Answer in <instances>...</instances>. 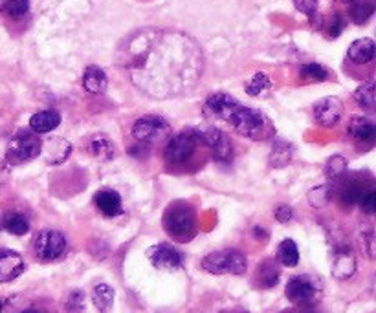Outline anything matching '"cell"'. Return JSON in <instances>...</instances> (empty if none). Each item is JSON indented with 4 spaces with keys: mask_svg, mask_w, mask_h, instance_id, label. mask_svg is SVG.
Returning a JSON list of instances; mask_svg holds the SVG:
<instances>
[{
    "mask_svg": "<svg viewBox=\"0 0 376 313\" xmlns=\"http://www.w3.org/2000/svg\"><path fill=\"white\" fill-rule=\"evenodd\" d=\"M118 61L138 90L156 99L187 93L200 81L204 57L180 31L145 28L127 37Z\"/></svg>",
    "mask_w": 376,
    "mask_h": 313,
    "instance_id": "obj_1",
    "label": "cell"
},
{
    "mask_svg": "<svg viewBox=\"0 0 376 313\" xmlns=\"http://www.w3.org/2000/svg\"><path fill=\"white\" fill-rule=\"evenodd\" d=\"M206 110L215 118L226 121L235 132L250 139H264L273 132L270 119L261 110L244 107L232 96L216 92L206 101Z\"/></svg>",
    "mask_w": 376,
    "mask_h": 313,
    "instance_id": "obj_2",
    "label": "cell"
},
{
    "mask_svg": "<svg viewBox=\"0 0 376 313\" xmlns=\"http://www.w3.org/2000/svg\"><path fill=\"white\" fill-rule=\"evenodd\" d=\"M164 229L176 242H189L196 233L195 213L187 204H175L165 211Z\"/></svg>",
    "mask_w": 376,
    "mask_h": 313,
    "instance_id": "obj_3",
    "label": "cell"
},
{
    "mask_svg": "<svg viewBox=\"0 0 376 313\" xmlns=\"http://www.w3.org/2000/svg\"><path fill=\"white\" fill-rule=\"evenodd\" d=\"M246 255L239 249H222L210 253L202 260V269L212 275H242L246 273Z\"/></svg>",
    "mask_w": 376,
    "mask_h": 313,
    "instance_id": "obj_4",
    "label": "cell"
},
{
    "mask_svg": "<svg viewBox=\"0 0 376 313\" xmlns=\"http://www.w3.org/2000/svg\"><path fill=\"white\" fill-rule=\"evenodd\" d=\"M133 136L142 145H158L171 138V125L160 116H145L135 121Z\"/></svg>",
    "mask_w": 376,
    "mask_h": 313,
    "instance_id": "obj_5",
    "label": "cell"
},
{
    "mask_svg": "<svg viewBox=\"0 0 376 313\" xmlns=\"http://www.w3.org/2000/svg\"><path fill=\"white\" fill-rule=\"evenodd\" d=\"M39 154H41V139L37 138L35 132L21 130L11 138L6 156L11 163H24L35 159Z\"/></svg>",
    "mask_w": 376,
    "mask_h": 313,
    "instance_id": "obj_6",
    "label": "cell"
},
{
    "mask_svg": "<svg viewBox=\"0 0 376 313\" xmlns=\"http://www.w3.org/2000/svg\"><path fill=\"white\" fill-rule=\"evenodd\" d=\"M65 249H67V238L55 229H44L37 235L33 242L35 257L41 262L57 260L65 253Z\"/></svg>",
    "mask_w": 376,
    "mask_h": 313,
    "instance_id": "obj_7",
    "label": "cell"
},
{
    "mask_svg": "<svg viewBox=\"0 0 376 313\" xmlns=\"http://www.w3.org/2000/svg\"><path fill=\"white\" fill-rule=\"evenodd\" d=\"M287 297L290 303L298 304V306H310L320 298V286L312 277L307 275H298L292 277L284 287Z\"/></svg>",
    "mask_w": 376,
    "mask_h": 313,
    "instance_id": "obj_8",
    "label": "cell"
},
{
    "mask_svg": "<svg viewBox=\"0 0 376 313\" xmlns=\"http://www.w3.org/2000/svg\"><path fill=\"white\" fill-rule=\"evenodd\" d=\"M196 149V136L193 132H180L167 139L165 145L164 158L169 165H182L189 161V158L195 154Z\"/></svg>",
    "mask_w": 376,
    "mask_h": 313,
    "instance_id": "obj_9",
    "label": "cell"
},
{
    "mask_svg": "<svg viewBox=\"0 0 376 313\" xmlns=\"http://www.w3.org/2000/svg\"><path fill=\"white\" fill-rule=\"evenodd\" d=\"M200 139L212 149L213 158L222 163H230L233 159V145L226 134L216 127H207L200 132Z\"/></svg>",
    "mask_w": 376,
    "mask_h": 313,
    "instance_id": "obj_10",
    "label": "cell"
},
{
    "mask_svg": "<svg viewBox=\"0 0 376 313\" xmlns=\"http://www.w3.org/2000/svg\"><path fill=\"white\" fill-rule=\"evenodd\" d=\"M147 257H149L153 266L158 267V269H167V271L178 269L184 262L182 253L171 244H156L147 251Z\"/></svg>",
    "mask_w": 376,
    "mask_h": 313,
    "instance_id": "obj_11",
    "label": "cell"
},
{
    "mask_svg": "<svg viewBox=\"0 0 376 313\" xmlns=\"http://www.w3.org/2000/svg\"><path fill=\"white\" fill-rule=\"evenodd\" d=\"M341 114H343V103L340 98H323L314 105V119L318 125L330 129L340 123Z\"/></svg>",
    "mask_w": 376,
    "mask_h": 313,
    "instance_id": "obj_12",
    "label": "cell"
},
{
    "mask_svg": "<svg viewBox=\"0 0 376 313\" xmlns=\"http://www.w3.org/2000/svg\"><path fill=\"white\" fill-rule=\"evenodd\" d=\"M26 262L17 251L0 249V283H11L24 273Z\"/></svg>",
    "mask_w": 376,
    "mask_h": 313,
    "instance_id": "obj_13",
    "label": "cell"
},
{
    "mask_svg": "<svg viewBox=\"0 0 376 313\" xmlns=\"http://www.w3.org/2000/svg\"><path fill=\"white\" fill-rule=\"evenodd\" d=\"M41 154L48 165H59L67 161L68 156L72 154V145L62 138H48L41 143Z\"/></svg>",
    "mask_w": 376,
    "mask_h": 313,
    "instance_id": "obj_14",
    "label": "cell"
},
{
    "mask_svg": "<svg viewBox=\"0 0 376 313\" xmlns=\"http://www.w3.org/2000/svg\"><path fill=\"white\" fill-rule=\"evenodd\" d=\"M330 271L338 280H345V278L352 277V273L356 271V258L354 253L350 251L349 247H340L336 249L334 257H332V267Z\"/></svg>",
    "mask_w": 376,
    "mask_h": 313,
    "instance_id": "obj_15",
    "label": "cell"
},
{
    "mask_svg": "<svg viewBox=\"0 0 376 313\" xmlns=\"http://www.w3.org/2000/svg\"><path fill=\"white\" fill-rule=\"evenodd\" d=\"M94 204L98 206V209L103 213L105 216H118L121 215L123 206H121V198L116 190H98L96 196H94Z\"/></svg>",
    "mask_w": 376,
    "mask_h": 313,
    "instance_id": "obj_16",
    "label": "cell"
},
{
    "mask_svg": "<svg viewBox=\"0 0 376 313\" xmlns=\"http://www.w3.org/2000/svg\"><path fill=\"white\" fill-rule=\"evenodd\" d=\"M83 87H85V90H87L88 93H94V96L103 93L108 87L107 73L99 66L90 64V66L85 70V73H83Z\"/></svg>",
    "mask_w": 376,
    "mask_h": 313,
    "instance_id": "obj_17",
    "label": "cell"
},
{
    "mask_svg": "<svg viewBox=\"0 0 376 313\" xmlns=\"http://www.w3.org/2000/svg\"><path fill=\"white\" fill-rule=\"evenodd\" d=\"M61 123V116L55 110H42L31 116L30 119V129L31 132L35 134H48L55 130Z\"/></svg>",
    "mask_w": 376,
    "mask_h": 313,
    "instance_id": "obj_18",
    "label": "cell"
},
{
    "mask_svg": "<svg viewBox=\"0 0 376 313\" xmlns=\"http://www.w3.org/2000/svg\"><path fill=\"white\" fill-rule=\"evenodd\" d=\"M375 41L373 39H358L350 44L349 59L354 64H367L375 59Z\"/></svg>",
    "mask_w": 376,
    "mask_h": 313,
    "instance_id": "obj_19",
    "label": "cell"
},
{
    "mask_svg": "<svg viewBox=\"0 0 376 313\" xmlns=\"http://www.w3.org/2000/svg\"><path fill=\"white\" fill-rule=\"evenodd\" d=\"M349 134L361 143H371L376 136V127L371 119L352 118L349 123Z\"/></svg>",
    "mask_w": 376,
    "mask_h": 313,
    "instance_id": "obj_20",
    "label": "cell"
},
{
    "mask_svg": "<svg viewBox=\"0 0 376 313\" xmlns=\"http://www.w3.org/2000/svg\"><path fill=\"white\" fill-rule=\"evenodd\" d=\"M114 143L107 136L103 134H98V136H92L90 141H88V152L94 156L99 161H108V159L114 158Z\"/></svg>",
    "mask_w": 376,
    "mask_h": 313,
    "instance_id": "obj_21",
    "label": "cell"
},
{
    "mask_svg": "<svg viewBox=\"0 0 376 313\" xmlns=\"http://www.w3.org/2000/svg\"><path fill=\"white\" fill-rule=\"evenodd\" d=\"M292 158H294V145L289 143V141H283V139L273 143L272 152H270V165L272 167L283 169L292 161Z\"/></svg>",
    "mask_w": 376,
    "mask_h": 313,
    "instance_id": "obj_22",
    "label": "cell"
},
{
    "mask_svg": "<svg viewBox=\"0 0 376 313\" xmlns=\"http://www.w3.org/2000/svg\"><path fill=\"white\" fill-rule=\"evenodd\" d=\"M279 275H281V271H279L275 260L268 258V260H264L263 264L259 266L257 273H255V280H257L259 287L268 289V287H273L279 283Z\"/></svg>",
    "mask_w": 376,
    "mask_h": 313,
    "instance_id": "obj_23",
    "label": "cell"
},
{
    "mask_svg": "<svg viewBox=\"0 0 376 313\" xmlns=\"http://www.w3.org/2000/svg\"><path fill=\"white\" fill-rule=\"evenodd\" d=\"M2 226H4L6 231L15 236H22L30 231V222H28L26 216L21 215V213H15V211H13V213H8V215L4 216Z\"/></svg>",
    "mask_w": 376,
    "mask_h": 313,
    "instance_id": "obj_24",
    "label": "cell"
},
{
    "mask_svg": "<svg viewBox=\"0 0 376 313\" xmlns=\"http://www.w3.org/2000/svg\"><path fill=\"white\" fill-rule=\"evenodd\" d=\"M92 303L98 312L107 313L114 304V289L108 284H98L92 292Z\"/></svg>",
    "mask_w": 376,
    "mask_h": 313,
    "instance_id": "obj_25",
    "label": "cell"
},
{
    "mask_svg": "<svg viewBox=\"0 0 376 313\" xmlns=\"http://www.w3.org/2000/svg\"><path fill=\"white\" fill-rule=\"evenodd\" d=\"M277 260L287 267H296L299 264V249L294 240H283L277 247Z\"/></svg>",
    "mask_w": 376,
    "mask_h": 313,
    "instance_id": "obj_26",
    "label": "cell"
},
{
    "mask_svg": "<svg viewBox=\"0 0 376 313\" xmlns=\"http://www.w3.org/2000/svg\"><path fill=\"white\" fill-rule=\"evenodd\" d=\"M354 99H356V103L360 105V107L371 110V108L375 107V82L367 81V82H364L361 87L356 88Z\"/></svg>",
    "mask_w": 376,
    "mask_h": 313,
    "instance_id": "obj_27",
    "label": "cell"
},
{
    "mask_svg": "<svg viewBox=\"0 0 376 313\" xmlns=\"http://www.w3.org/2000/svg\"><path fill=\"white\" fill-rule=\"evenodd\" d=\"M332 200V190H330L329 185H320V187H314V189L309 193V202L310 206L316 207V209H323L327 207Z\"/></svg>",
    "mask_w": 376,
    "mask_h": 313,
    "instance_id": "obj_28",
    "label": "cell"
},
{
    "mask_svg": "<svg viewBox=\"0 0 376 313\" xmlns=\"http://www.w3.org/2000/svg\"><path fill=\"white\" fill-rule=\"evenodd\" d=\"M375 13V4L373 2H352L350 4V19L356 24H364L373 17Z\"/></svg>",
    "mask_w": 376,
    "mask_h": 313,
    "instance_id": "obj_29",
    "label": "cell"
},
{
    "mask_svg": "<svg viewBox=\"0 0 376 313\" xmlns=\"http://www.w3.org/2000/svg\"><path fill=\"white\" fill-rule=\"evenodd\" d=\"M347 159L343 156H332V158L327 159V163H325V176L329 178V180H336V178H341V176L345 175L347 170Z\"/></svg>",
    "mask_w": 376,
    "mask_h": 313,
    "instance_id": "obj_30",
    "label": "cell"
},
{
    "mask_svg": "<svg viewBox=\"0 0 376 313\" xmlns=\"http://www.w3.org/2000/svg\"><path fill=\"white\" fill-rule=\"evenodd\" d=\"M296 8L309 17L312 28H321V15L318 13V0H294Z\"/></svg>",
    "mask_w": 376,
    "mask_h": 313,
    "instance_id": "obj_31",
    "label": "cell"
},
{
    "mask_svg": "<svg viewBox=\"0 0 376 313\" xmlns=\"http://www.w3.org/2000/svg\"><path fill=\"white\" fill-rule=\"evenodd\" d=\"M270 87H272V81H270L268 75L259 72L246 82V92L248 96H259V93H263L264 90H268Z\"/></svg>",
    "mask_w": 376,
    "mask_h": 313,
    "instance_id": "obj_32",
    "label": "cell"
},
{
    "mask_svg": "<svg viewBox=\"0 0 376 313\" xmlns=\"http://www.w3.org/2000/svg\"><path fill=\"white\" fill-rule=\"evenodd\" d=\"M301 75H303L307 81L321 82L329 78V72H327V68L318 64V62H309V64H305V66L301 68Z\"/></svg>",
    "mask_w": 376,
    "mask_h": 313,
    "instance_id": "obj_33",
    "label": "cell"
},
{
    "mask_svg": "<svg viewBox=\"0 0 376 313\" xmlns=\"http://www.w3.org/2000/svg\"><path fill=\"white\" fill-rule=\"evenodd\" d=\"M30 10V0H6L4 11L13 19H21Z\"/></svg>",
    "mask_w": 376,
    "mask_h": 313,
    "instance_id": "obj_34",
    "label": "cell"
},
{
    "mask_svg": "<svg viewBox=\"0 0 376 313\" xmlns=\"http://www.w3.org/2000/svg\"><path fill=\"white\" fill-rule=\"evenodd\" d=\"M364 195V187H360L358 184H349L345 189L341 190V204L343 206H354L358 204Z\"/></svg>",
    "mask_w": 376,
    "mask_h": 313,
    "instance_id": "obj_35",
    "label": "cell"
},
{
    "mask_svg": "<svg viewBox=\"0 0 376 313\" xmlns=\"http://www.w3.org/2000/svg\"><path fill=\"white\" fill-rule=\"evenodd\" d=\"M65 306H67V312L70 313L83 312V310H85V293H83L81 289H74V292L68 295Z\"/></svg>",
    "mask_w": 376,
    "mask_h": 313,
    "instance_id": "obj_36",
    "label": "cell"
},
{
    "mask_svg": "<svg viewBox=\"0 0 376 313\" xmlns=\"http://www.w3.org/2000/svg\"><path fill=\"white\" fill-rule=\"evenodd\" d=\"M360 207L364 213H367V215H373L376 211V190L375 189H367L364 190V195H361L360 198Z\"/></svg>",
    "mask_w": 376,
    "mask_h": 313,
    "instance_id": "obj_37",
    "label": "cell"
},
{
    "mask_svg": "<svg viewBox=\"0 0 376 313\" xmlns=\"http://www.w3.org/2000/svg\"><path fill=\"white\" fill-rule=\"evenodd\" d=\"M343 28H345V19H343L341 15H334L332 17V22H330L329 37H332V39L340 37L341 31H343Z\"/></svg>",
    "mask_w": 376,
    "mask_h": 313,
    "instance_id": "obj_38",
    "label": "cell"
},
{
    "mask_svg": "<svg viewBox=\"0 0 376 313\" xmlns=\"http://www.w3.org/2000/svg\"><path fill=\"white\" fill-rule=\"evenodd\" d=\"M275 218H277L279 224H289L292 218H294V211H292V207L290 206H279L277 209H275Z\"/></svg>",
    "mask_w": 376,
    "mask_h": 313,
    "instance_id": "obj_39",
    "label": "cell"
},
{
    "mask_svg": "<svg viewBox=\"0 0 376 313\" xmlns=\"http://www.w3.org/2000/svg\"><path fill=\"white\" fill-rule=\"evenodd\" d=\"M361 240L366 242V251L367 255H369V258L375 257V244H373V242H375V235H373V231H367L366 235L361 236Z\"/></svg>",
    "mask_w": 376,
    "mask_h": 313,
    "instance_id": "obj_40",
    "label": "cell"
},
{
    "mask_svg": "<svg viewBox=\"0 0 376 313\" xmlns=\"http://www.w3.org/2000/svg\"><path fill=\"white\" fill-rule=\"evenodd\" d=\"M253 236H255V238H261V240H266V238H268V233L264 231L263 227H253Z\"/></svg>",
    "mask_w": 376,
    "mask_h": 313,
    "instance_id": "obj_41",
    "label": "cell"
},
{
    "mask_svg": "<svg viewBox=\"0 0 376 313\" xmlns=\"http://www.w3.org/2000/svg\"><path fill=\"white\" fill-rule=\"evenodd\" d=\"M22 313H44V312H41V310H37V308H26Z\"/></svg>",
    "mask_w": 376,
    "mask_h": 313,
    "instance_id": "obj_42",
    "label": "cell"
},
{
    "mask_svg": "<svg viewBox=\"0 0 376 313\" xmlns=\"http://www.w3.org/2000/svg\"><path fill=\"white\" fill-rule=\"evenodd\" d=\"M343 4H352V2H356V0H341Z\"/></svg>",
    "mask_w": 376,
    "mask_h": 313,
    "instance_id": "obj_43",
    "label": "cell"
},
{
    "mask_svg": "<svg viewBox=\"0 0 376 313\" xmlns=\"http://www.w3.org/2000/svg\"><path fill=\"white\" fill-rule=\"evenodd\" d=\"M4 4H6V0H0V10H4Z\"/></svg>",
    "mask_w": 376,
    "mask_h": 313,
    "instance_id": "obj_44",
    "label": "cell"
},
{
    "mask_svg": "<svg viewBox=\"0 0 376 313\" xmlns=\"http://www.w3.org/2000/svg\"><path fill=\"white\" fill-rule=\"evenodd\" d=\"M224 313H248V312H224Z\"/></svg>",
    "mask_w": 376,
    "mask_h": 313,
    "instance_id": "obj_45",
    "label": "cell"
},
{
    "mask_svg": "<svg viewBox=\"0 0 376 313\" xmlns=\"http://www.w3.org/2000/svg\"><path fill=\"white\" fill-rule=\"evenodd\" d=\"M0 312H2V303H0Z\"/></svg>",
    "mask_w": 376,
    "mask_h": 313,
    "instance_id": "obj_46",
    "label": "cell"
}]
</instances>
